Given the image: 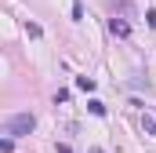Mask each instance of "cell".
<instances>
[{"instance_id":"obj_6","label":"cell","mask_w":156,"mask_h":153,"mask_svg":"<svg viewBox=\"0 0 156 153\" xmlns=\"http://www.w3.org/2000/svg\"><path fill=\"white\" fill-rule=\"evenodd\" d=\"M87 106H91V113H94V117H105V106H102V102H87Z\"/></svg>"},{"instance_id":"obj_2","label":"cell","mask_w":156,"mask_h":153,"mask_svg":"<svg viewBox=\"0 0 156 153\" xmlns=\"http://www.w3.org/2000/svg\"><path fill=\"white\" fill-rule=\"evenodd\" d=\"M109 33H113V37H131V26H127V18H109Z\"/></svg>"},{"instance_id":"obj_5","label":"cell","mask_w":156,"mask_h":153,"mask_svg":"<svg viewBox=\"0 0 156 153\" xmlns=\"http://www.w3.org/2000/svg\"><path fill=\"white\" fill-rule=\"evenodd\" d=\"M80 18H83V4H80V0H73V22H80Z\"/></svg>"},{"instance_id":"obj_3","label":"cell","mask_w":156,"mask_h":153,"mask_svg":"<svg viewBox=\"0 0 156 153\" xmlns=\"http://www.w3.org/2000/svg\"><path fill=\"white\" fill-rule=\"evenodd\" d=\"M142 128H145V131L156 139V117H153V113H142Z\"/></svg>"},{"instance_id":"obj_1","label":"cell","mask_w":156,"mask_h":153,"mask_svg":"<svg viewBox=\"0 0 156 153\" xmlns=\"http://www.w3.org/2000/svg\"><path fill=\"white\" fill-rule=\"evenodd\" d=\"M37 128V117L33 113H15L4 120V131H7V139H18V135H29Z\"/></svg>"},{"instance_id":"obj_4","label":"cell","mask_w":156,"mask_h":153,"mask_svg":"<svg viewBox=\"0 0 156 153\" xmlns=\"http://www.w3.org/2000/svg\"><path fill=\"white\" fill-rule=\"evenodd\" d=\"M76 88H83V91H94V80H91V76H76Z\"/></svg>"}]
</instances>
